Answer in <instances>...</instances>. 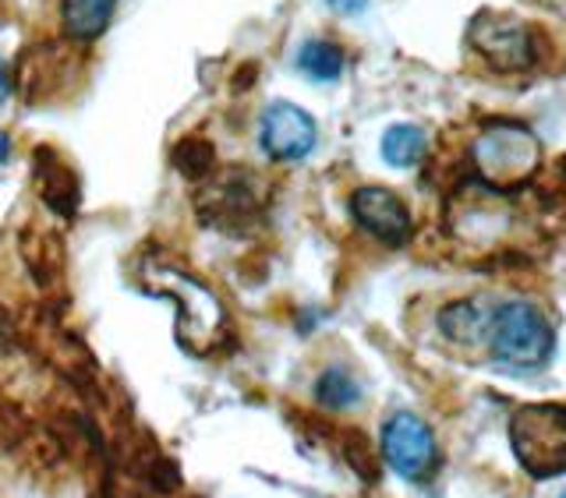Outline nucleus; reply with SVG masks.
<instances>
[{"label":"nucleus","mask_w":566,"mask_h":498,"mask_svg":"<svg viewBox=\"0 0 566 498\" xmlns=\"http://www.w3.org/2000/svg\"><path fill=\"white\" fill-rule=\"evenodd\" d=\"M297 67L312 82H336L344 75V50L329 40H308L297 53Z\"/></svg>","instance_id":"nucleus-11"},{"label":"nucleus","mask_w":566,"mask_h":498,"mask_svg":"<svg viewBox=\"0 0 566 498\" xmlns=\"http://www.w3.org/2000/svg\"><path fill=\"white\" fill-rule=\"evenodd\" d=\"M326 4L333 11H340V14H358V11H365L368 0H326Z\"/></svg>","instance_id":"nucleus-16"},{"label":"nucleus","mask_w":566,"mask_h":498,"mask_svg":"<svg viewBox=\"0 0 566 498\" xmlns=\"http://www.w3.org/2000/svg\"><path fill=\"white\" fill-rule=\"evenodd\" d=\"M315 400L329 411H350L354 403H361V385L347 368H326L315 382Z\"/></svg>","instance_id":"nucleus-12"},{"label":"nucleus","mask_w":566,"mask_h":498,"mask_svg":"<svg viewBox=\"0 0 566 498\" xmlns=\"http://www.w3.org/2000/svg\"><path fill=\"white\" fill-rule=\"evenodd\" d=\"M510 446L517 464L538 481L566 474V406H521L510 421Z\"/></svg>","instance_id":"nucleus-1"},{"label":"nucleus","mask_w":566,"mask_h":498,"mask_svg":"<svg viewBox=\"0 0 566 498\" xmlns=\"http://www.w3.org/2000/svg\"><path fill=\"white\" fill-rule=\"evenodd\" d=\"M485 343L492 358L506 368H538L553 353V329L535 305L510 300V305L489 311Z\"/></svg>","instance_id":"nucleus-2"},{"label":"nucleus","mask_w":566,"mask_h":498,"mask_svg":"<svg viewBox=\"0 0 566 498\" xmlns=\"http://www.w3.org/2000/svg\"><path fill=\"white\" fill-rule=\"evenodd\" d=\"M382 456L403 481H424L439 464L436 435L421 417L400 411L382 424Z\"/></svg>","instance_id":"nucleus-5"},{"label":"nucleus","mask_w":566,"mask_h":498,"mask_svg":"<svg viewBox=\"0 0 566 498\" xmlns=\"http://www.w3.org/2000/svg\"><path fill=\"white\" fill-rule=\"evenodd\" d=\"M255 212H259V199L252 191V181L241 173H227L199 194V216L212 230L244 234V226L255 223Z\"/></svg>","instance_id":"nucleus-7"},{"label":"nucleus","mask_w":566,"mask_h":498,"mask_svg":"<svg viewBox=\"0 0 566 498\" xmlns=\"http://www.w3.org/2000/svg\"><path fill=\"white\" fill-rule=\"evenodd\" d=\"M485 326H489V311H478V305H471V300H464V305H450L439 315V329L457 343L485 340Z\"/></svg>","instance_id":"nucleus-13"},{"label":"nucleus","mask_w":566,"mask_h":498,"mask_svg":"<svg viewBox=\"0 0 566 498\" xmlns=\"http://www.w3.org/2000/svg\"><path fill=\"white\" fill-rule=\"evenodd\" d=\"M424 156V131L415 124H397L382 135V159L389 167H415Z\"/></svg>","instance_id":"nucleus-14"},{"label":"nucleus","mask_w":566,"mask_h":498,"mask_svg":"<svg viewBox=\"0 0 566 498\" xmlns=\"http://www.w3.org/2000/svg\"><path fill=\"white\" fill-rule=\"evenodd\" d=\"M559 498H566V491H563V495H559Z\"/></svg>","instance_id":"nucleus-19"},{"label":"nucleus","mask_w":566,"mask_h":498,"mask_svg":"<svg viewBox=\"0 0 566 498\" xmlns=\"http://www.w3.org/2000/svg\"><path fill=\"white\" fill-rule=\"evenodd\" d=\"M350 212L361 230L389 247H400L411 237V212L386 188H358L350 194Z\"/></svg>","instance_id":"nucleus-8"},{"label":"nucleus","mask_w":566,"mask_h":498,"mask_svg":"<svg viewBox=\"0 0 566 498\" xmlns=\"http://www.w3.org/2000/svg\"><path fill=\"white\" fill-rule=\"evenodd\" d=\"M8 159H11V138H8L4 131H0V167H4Z\"/></svg>","instance_id":"nucleus-18"},{"label":"nucleus","mask_w":566,"mask_h":498,"mask_svg":"<svg viewBox=\"0 0 566 498\" xmlns=\"http://www.w3.org/2000/svg\"><path fill=\"white\" fill-rule=\"evenodd\" d=\"M474 159L492 184H521L538 167V141L521 124H489L474 141Z\"/></svg>","instance_id":"nucleus-4"},{"label":"nucleus","mask_w":566,"mask_h":498,"mask_svg":"<svg viewBox=\"0 0 566 498\" xmlns=\"http://www.w3.org/2000/svg\"><path fill=\"white\" fill-rule=\"evenodd\" d=\"M315 138H318L315 120L297 103L280 99L273 106H265L259 141L262 152L276 159V163H297V159H305L315 149Z\"/></svg>","instance_id":"nucleus-6"},{"label":"nucleus","mask_w":566,"mask_h":498,"mask_svg":"<svg viewBox=\"0 0 566 498\" xmlns=\"http://www.w3.org/2000/svg\"><path fill=\"white\" fill-rule=\"evenodd\" d=\"M212 163H217V156H212V149L202 138H188L174 149V167L185 177H206L212 170Z\"/></svg>","instance_id":"nucleus-15"},{"label":"nucleus","mask_w":566,"mask_h":498,"mask_svg":"<svg viewBox=\"0 0 566 498\" xmlns=\"http://www.w3.org/2000/svg\"><path fill=\"white\" fill-rule=\"evenodd\" d=\"M11 96V78H8V67H4V57H0V106L8 103Z\"/></svg>","instance_id":"nucleus-17"},{"label":"nucleus","mask_w":566,"mask_h":498,"mask_svg":"<svg viewBox=\"0 0 566 498\" xmlns=\"http://www.w3.org/2000/svg\"><path fill=\"white\" fill-rule=\"evenodd\" d=\"M471 40L478 53L503 71H521L535 61V50H531V35L521 22H510L503 14H482L471 29Z\"/></svg>","instance_id":"nucleus-9"},{"label":"nucleus","mask_w":566,"mask_h":498,"mask_svg":"<svg viewBox=\"0 0 566 498\" xmlns=\"http://www.w3.org/2000/svg\"><path fill=\"white\" fill-rule=\"evenodd\" d=\"M114 8L117 0H64L61 18L67 35H75V40H96L111 25Z\"/></svg>","instance_id":"nucleus-10"},{"label":"nucleus","mask_w":566,"mask_h":498,"mask_svg":"<svg viewBox=\"0 0 566 498\" xmlns=\"http://www.w3.org/2000/svg\"><path fill=\"white\" fill-rule=\"evenodd\" d=\"M156 294L174 297L181 315H177V336L191 353H209L227 332V311L223 300L212 294L202 279L185 276L177 269H156L153 273Z\"/></svg>","instance_id":"nucleus-3"}]
</instances>
